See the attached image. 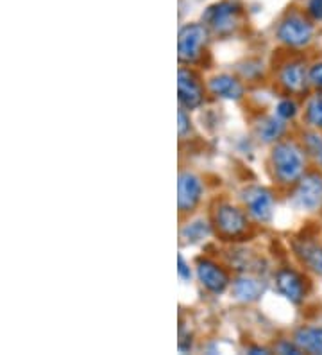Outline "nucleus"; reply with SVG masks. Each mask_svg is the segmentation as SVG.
I'll use <instances>...</instances> for the list:
<instances>
[{
	"label": "nucleus",
	"mask_w": 322,
	"mask_h": 355,
	"mask_svg": "<svg viewBox=\"0 0 322 355\" xmlns=\"http://www.w3.org/2000/svg\"><path fill=\"white\" fill-rule=\"evenodd\" d=\"M177 119H179V126H177L179 137H185V135L190 131V119H188V115L185 113V108H183V106H181Z\"/></svg>",
	"instance_id": "obj_24"
},
{
	"label": "nucleus",
	"mask_w": 322,
	"mask_h": 355,
	"mask_svg": "<svg viewBox=\"0 0 322 355\" xmlns=\"http://www.w3.org/2000/svg\"><path fill=\"white\" fill-rule=\"evenodd\" d=\"M247 354H254V355H258V354H269V350H267V348H260V347H254V348H247Z\"/></svg>",
	"instance_id": "obj_27"
},
{
	"label": "nucleus",
	"mask_w": 322,
	"mask_h": 355,
	"mask_svg": "<svg viewBox=\"0 0 322 355\" xmlns=\"http://www.w3.org/2000/svg\"><path fill=\"white\" fill-rule=\"evenodd\" d=\"M177 262H179V268H177V273H179L181 280H190V278H192V271H190V266L186 264V260L183 259V255H179V259H177Z\"/></svg>",
	"instance_id": "obj_26"
},
{
	"label": "nucleus",
	"mask_w": 322,
	"mask_h": 355,
	"mask_svg": "<svg viewBox=\"0 0 322 355\" xmlns=\"http://www.w3.org/2000/svg\"><path fill=\"white\" fill-rule=\"evenodd\" d=\"M306 122L322 130V94H317L306 104Z\"/></svg>",
	"instance_id": "obj_19"
},
{
	"label": "nucleus",
	"mask_w": 322,
	"mask_h": 355,
	"mask_svg": "<svg viewBox=\"0 0 322 355\" xmlns=\"http://www.w3.org/2000/svg\"><path fill=\"white\" fill-rule=\"evenodd\" d=\"M294 341L303 352L322 355V329L317 327H301L294 334Z\"/></svg>",
	"instance_id": "obj_15"
},
{
	"label": "nucleus",
	"mask_w": 322,
	"mask_h": 355,
	"mask_svg": "<svg viewBox=\"0 0 322 355\" xmlns=\"http://www.w3.org/2000/svg\"><path fill=\"white\" fill-rule=\"evenodd\" d=\"M210 92L213 96L220 97V99L238 101L244 96V87H242V83L236 78H233V76L220 74L215 76L210 81Z\"/></svg>",
	"instance_id": "obj_14"
},
{
	"label": "nucleus",
	"mask_w": 322,
	"mask_h": 355,
	"mask_svg": "<svg viewBox=\"0 0 322 355\" xmlns=\"http://www.w3.org/2000/svg\"><path fill=\"white\" fill-rule=\"evenodd\" d=\"M242 201L254 221L269 223L274 216V196L265 187H247L242 192Z\"/></svg>",
	"instance_id": "obj_4"
},
{
	"label": "nucleus",
	"mask_w": 322,
	"mask_h": 355,
	"mask_svg": "<svg viewBox=\"0 0 322 355\" xmlns=\"http://www.w3.org/2000/svg\"><path fill=\"white\" fill-rule=\"evenodd\" d=\"M312 36L314 26L301 15H290L278 27V38L288 47H305L312 42Z\"/></svg>",
	"instance_id": "obj_6"
},
{
	"label": "nucleus",
	"mask_w": 322,
	"mask_h": 355,
	"mask_svg": "<svg viewBox=\"0 0 322 355\" xmlns=\"http://www.w3.org/2000/svg\"><path fill=\"white\" fill-rule=\"evenodd\" d=\"M208 40V27L202 24H188L179 31L177 56L183 63H193L201 56V51Z\"/></svg>",
	"instance_id": "obj_5"
},
{
	"label": "nucleus",
	"mask_w": 322,
	"mask_h": 355,
	"mask_svg": "<svg viewBox=\"0 0 322 355\" xmlns=\"http://www.w3.org/2000/svg\"><path fill=\"white\" fill-rule=\"evenodd\" d=\"M276 115L279 119H283V121H292L294 117L297 115V104L290 99H285L278 104V108H276Z\"/></svg>",
	"instance_id": "obj_21"
},
{
	"label": "nucleus",
	"mask_w": 322,
	"mask_h": 355,
	"mask_svg": "<svg viewBox=\"0 0 322 355\" xmlns=\"http://www.w3.org/2000/svg\"><path fill=\"white\" fill-rule=\"evenodd\" d=\"M285 130H287L285 121L279 117H265L256 124L258 137H260V140H263L267 144L278 142L283 137Z\"/></svg>",
	"instance_id": "obj_17"
},
{
	"label": "nucleus",
	"mask_w": 322,
	"mask_h": 355,
	"mask_svg": "<svg viewBox=\"0 0 322 355\" xmlns=\"http://www.w3.org/2000/svg\"><path fill=\"white\" fill-rule=\"evenodd\" d=\"M294 200L297 207L308 212H315L322 208V176L317 173L305 174L297 182V189L294 192Z\"/></svg>",
	"instance_id": "obj_7"
},
{
	"label": "nucleus",
	"mask_w": 322,
	"mask_h": 355,
	"mask_svg": "<svg viewBox=\"0 0 322 355\" xmlns=\"http://www.w3.org/2000/svg\"><path fill=\"white\" fill-rule=\"evenodd\" d=\"M238 15L240 6L233 0H222L206 9V13L202 15V22L217 35H228L238 24Z\"/></svg>",
	"instance_id": "obj_3"
},
{
	"label": "nucleus",
	"mask_w": 322,
	"mask_h": 355,
	"mask_svg": "<svg viewBox=\"0 0 322 355\" xmlns=\"http://www.w3.org/2000/svg\"><path fill=\"white\" fill-rule=\"evenodd\" d=\"M177 94H179L181 106L186 110L199 108L204 101L202 85L195 78V74L186 69H179V74H177Z\"/></svg>",
	"instance_id": "obj_10"
},
{
	"label": "nucleus",
	"mask_w": 322,
	"mask_h": 355,
	"mask_svg": "<svg viewBox=\"0 0 322 355\" xmlns=\"http://www.w3.org/2000/svg\"><path fill=\"white\" fill-rule=\"evenodd\" d=\"M210 235V225L204 219H197V221L188 223L181 230V239H185V243L195 244L201 243L202 239H206Z\"/></svg>",
	"instance_id": "obj_18"
},
{
	"label": "nucleus",
	"mask_w": 322,
	"mask_h": 355,
	"mask_svg": "<svg viewBox=\"0 0 322 355\" xmlns=\"http://www.w3.org/2000/svg\"><path fill=\"white\" fill-rule=\"evenodd\" d=\"M276 352H279V354H301V348H299V345H297L296 341H281L278 345V347H276Z\"/></svg>",
	"instance_id": "obj_23"
},
{
	"label": "nucleus",
	"mask_w": 322,
	"mask_h": 355,
	"mask_svg": "<svg viewBox=\"0 0 322 355\" xmlns=\"http://www.w3.org/2000/svg\"><path fill=\"white\" fill-rule=\"evenodd\" d=\"M306 81L308 79V72H306L305 65L303 63H297V61H292L281 69L279 72V83L287 88L288 92H294V94H299L306 88Z\"/></svg>",
	"instance_id": "obj_13"
},
{
	"label": "nucleus",
	"mask_w": 322,
	"mask_h": 355,
	"mask_svg": "<svg viewBox=\"0 0 322 355\" xmlns=\"http://www.w3.org/2000/svg\"><path fill=\"white\" fill-rule=\"evenodd\" d=\"M296 253L301 262L322 278V248L314 243H299L296 246Z\"/></svg>",
	"instance_id": "obj_16"
},
{
	"label": "nucleus",
	"mask_w": 322,
	"mask_h": 355,
	"mask_svg": "<svg viewBox=\"0 0 322 355\" xmlns=\"http://www.w3.org/2000/svg\"><path fill=\"white\" fill-rule=\"evenodd\" d=\"M271 167L281 185H292L305 176L306 156L296 142H278L271 153Z\"/></svg>",
	"instance_id": "obj_1"
},
{
	"label": "nucleus",
	"mask_w": 322,
	"mask_h": 355,
	"mask_svg": "<svg viewBox=\"0 0 322 355\" xmlns=\"http://www.w3.org/2000/svg\"><path fill=\"white\" fill-rule=\"evenodd\" d=\"M263 293H265V282L256 277H251V275H244V277L236 278L233 282V295L236 300L245 302V304H253V302L260 300Z\"/></svg>",
	"instance_id": "obj_12"
},
{
	"label": "nucleus",
	"mask_w": 322,
	"mask_h": 355,
	"mask_svg": "<svg viewBox=\"0 0 322 355\" xmlns=\"http://www.w3.org/2000/svg\"><path fill=\"white\" fill-rule=\"evenodd\" d=\"M213 228L217 235L224 239H238L245 235L249 228V219L244 210L231 203H219L213 210L211 217Z\"/></svg>",
	"instance_id": "obj_2"
},
{
	"label": "nucleus",
	"mask_w": 322,
	"mask_h": 355,
	"mask_svg": "<svg viewBox=\"0 0 322 355\" xmlns=\"http://www.w3.org/2000/svg\"><path fill=\"white\" fill-rule=\"evenodd\" d=\"M308 13L315 20H322V0H308Z\"/></svg>",
	"instance_id": "obj_25"
},
{
	"label": "nucleus",
	"mask_w": 322,
	"mask_h": 355,
	"mask_svg": "<svg viewBox=\"0 0 322 355\" xmlns=\"http://www.w3.org/2000/svg\"><path fill=\"white\" fill-rule=\"evenodd\" d=\"M276 287L288 302L299 305L305 302L306 293H308V284L306 278L301 277L294 269H279L276 275Z\"/></svg>",
	"instance_id": "obj_9"
},
{
	"label": "nucleus",
	"mask_w": 322,
	"mask_h": 355,
	"mask_svg": "<svg viewBox=\"0 0 322 355\" xmlns=\"http://www.w3.org/2000/svg\"><path fill=\"white\" fill-rule=\"evenodd\" d=\"M305 149L310 156H314L317 164H322V137L319 133L305 135Z\"/></svg>",
	"instance_id": "obj_20"
},
{
	"label": "nucleus",
	"mask_w": 322,
	"mask_h": 355,
	"mask_svg": "<svg viewBox=\"0 0 322 355\" xmlns=\"http://www.w3.org/2000/svg\"><path fill=\"white\" fill-rule=\"evenodd\" d=\"M204 192L202 180L193 173H181L177 180V207L181 214L192 212Z\"/></svg>",
	"instance_id": "obj_8"
},
{
	"label": "nucleus",
	"mask_w": 322,
	"mask_h": 355,
	"mask_svg": "<svg viewBox=\"0 0 322 355\" xmlns=\"http://www.w3.org/2000/svg\"><path fill=\"white\" fill-rule=\"evenodd\" d=\"M197 278L202 287H206L213 295H222L229 286V277L226 275V271L211 260H199Z\"/></svg>",
	"instance_id": "obj_11"
},
{
	"label": "nucleus",
	"mask_w": 322,
	"mask_h": 355,
	"mask_svg": "<svg viewBox=\"0 0 322 355\" xmlns=\"http://www.w3.org/2000/svg\"><path fill=\"white\" fill-rule=\"evenodd\" d=\"M310 85H314L315 88H321L322 90V61L321 63H315L308 72Z\"/></svg>",
	"instance_id": "obj_22"
}]
</instances>
